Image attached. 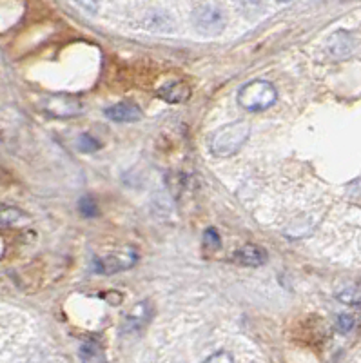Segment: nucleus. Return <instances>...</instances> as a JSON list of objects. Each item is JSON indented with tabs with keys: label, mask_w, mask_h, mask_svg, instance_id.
Returning <instances> with one entry per match:
<instances>
[{
	"label": "nucleus",
	"mask_w": 361,
	"mask_h": 363,
	"mask_svg": "<svg viewBox=\"0 0 361 363\" xmlns=\"http://www.w3.org/2000/svg\"><path fill=\"white\" fill-rule=\"evenodd\" d=\"M249 133L250 125L247 122H242V120L223 125L218 131H214L213 140H211V151L216 157H231L245 144V140L249 138Z\"/></svg>",
	"instance_id": "nucleus-1"
},
{
	"label": "nucleus",
	"mask_w": 361,
	"mask_h": 363,
	"mask_svg": "<svg viewBox=\"0 0 361 363\" xmlns=\"http://www.w3.org/2000/svg\"><path fill=\"white\" fill-rule=\"evenodd\" d=\"M278 99L274 86L267 80H252L245 84L238 93V104L247 111H263L271 108Z\"/></svg>",
	"instance_id": "nucleus-2"
},
{
	"label": "nucleus",
	"mask_w": 361,
	"mask_h": 363,
	"mask_svg": "<svg viewBox=\"0 0 361 363\" xmlns=\"http://www.w3.org/2000/svg\"><path fill=\"white\" fill-rule=\"evenodd\" d=\"M48 111L51 113L53 116H74L78 115V113L82 111V104L78 102L77 99H73V96H53V99L48 102Z\"/></svg>",
	"instance_id": "nucleus-3"
},
{
	"label": "nucleus",
	"mask_w": 361,
	"mask_h": 363,
	"mask_svg": "<svg viewBox=\"0 0 361 363\" xmlns=\"http://www.w3.org/2000/svg\"><path fill=\"white\" fill-rule=\"evenodd\" d=\"M106 116L113 122H138L142 118V111L138 106L131 102H120L106 109Z\"/></svg>",
	"instance_id": "nucleus-4"
},
{
	"label": "nucleus",
	"mask_w": 361,
	"mask_h": 363,
	"mask_svg": "<svg viewBox=\"0 0 361 363\" xmlns=\"http://www.w3.org/2000/svg\"><path fill=\"white\" fill-rule=\"evenodd\" d=\"M233 260L247 267H260L267 262V252L258 245H243L242 249L234 252Z\"/></svg>",
	"instance_id": "nucleus-5"
},
{
	"label": "nucleus",
	"mask_w": 361,
	"mask_h": 363,
	"mask_svg": "<svg viewBox=\"0 0 361 363\" xmlns=\"http://www.w3.org/2000/svg\"><path fill=\"white\" fill-rule=\"evenodd\" d=\"M196 24L200 26L204 31H220V29L223 28L222 13L214 8L201 9L196 15Z\"/></svg>",
	"instance_id": "nucleus-6"
},
{
	"label": "nucleus",
	"mask_w": 361,
	"mask_h": 363,
	"mask_svg": "<svg viewBox=\"0 0 361 363\" xmlns=\"http://www.w3.org/2000/svg\"><path fill=\"white\" fill-rule=\"evenodd\" d=\"M189 87L182 82H169L164 87H160V96L165 102L180 104L189 99Z\"/></svg>",
	"instance_id": "nucleus-7"
},
{
	"label": "nucleus",
	"mask_w": 361,
	"mask_h": 363,
	"mask_svg": "<svg viewBox=\"0 0 361 363\" xmlns=\"http://www.w3.org/2000/svg\"><path fill=\"white\" fill-rule=\"evenodd\" d=\"M26 218V215L17 207L9 206H0V227L15 225V223L22 222Z\"/></svg>",
	"instance_id": "nucleus-8"
},
{
	"label": "nucleus",
	"mask_w": 361,
	"mask_h": 363,
	"mask_svg": "<svg viewBox=\"0 0 361 363\" xmlns=\"http://www.w3.org/2000/svg\"><path fill=\"white\" fill-rule=\"evenodd\" d=\"M84 363H104V352L96 343H86L80 351Z\"/></svg>",
	"instance_id": "nucleus-9"
},
{
	"label": "nucleus",
	"mask_w": 361,
	"mask_h": 363,
	"mask_svg": "<svg viewBox=\"0 0 361 363\" xmlns=\"http://www.w3.org/2000/svg\"><path fill=\"white\" fill-rule=\"evenodd\" d=\"M338 298H340L341 301H345V303L361 307V284H357V285H354V287H350V289L343 291V293H341Z\"/></svg>",
	"instance_id": "nucleus-10"
},
{
	"label": "nucleus",
	"mask_w": 361,
	"mask_h": 363,
	"mask_svg": "<svg viewBox=\"0 0 361 363\" xmlns=\"http://www.w3.org/2000/svg\"><path fill=\"white\" fill-rule=\"evenodd\" d=\"M204 245H206V249H209V251L220 249L222 242H220V236H218L216 229H207L206 235H204Z\"/></svg>",
	"instance_id": "nucleus-11"
},
{
	"label": "nucleus",
	"mask_w": 361,
	"mask_h": 363,
	"mask_svg": "<svg viewBox=\"0 0 361 363\" xmlns=\"http://www.w3.org/2000/svg\"><path fill=\"white\" fill-rule=\"evenodd\" d=\"M78 147H80V151H87V153H91V151H96V149L100 147V142L95 140L91 135H82L80 138H78Z\"/></svg>",
	"instance_id": "nucleus-12"
},
{
	"label": "nucleus",
	"mask_w": 361,
	"mask_h": 363,
	"mask_svg": "<svg viewBox=\"0 0 361 363\" xmlns=\"http://www.w3.org/2000/svg\"><path fill=\"white\" fill-rule=\"evenodd\" d=\"M80 213H82L84 216H95L96 213H99L95 200L91 199V196H84V199L80 200Z\"/></svg>",
	"instance_id": "nucleus-13"
},
{
	"label": "nucleus",
	"mask_w": 361,
	"mask_h": 363,
	"mask_svg": "<svg viewBox=\"0 0 361 363\" xmlns=\"http://www.w3.org/2000/svg\"><path fill=\"white\" fill-rule=\"evenodd\" d=\"M204 363H234V359L229 352L220 351V352H214L213 356H209Z\"/></svg>",
	"instance_id": "nucleus-14"
},
{
	"label": "nucleus",
	"mask_w": 361,
	"mask_h": 363,
	"mask_svg": "<svg viewBox=\"0 0 361 363\" xmlns=\"http://www.w3.org/2000/svg\"><path fill=\"white\" fill-rule=\"evenodd\" d=\"M352 327H354L352 316H349V314H343V316L338 318V329H340L341 333H349Z\"/></svg>",
	"instance_id": "nucleus-15"
},
{
	"label": "nucleus",
	"mask_w": 361,
	"mask_h": 363,
	"mask_svg": "<svg viewBox=\"0 0 361 363\" xmlns=\"http://www.w3.org/2000/svg\"><path fill=\"white\" fill-rule=\"evenodd\" d=\"M262 4V0H242V6L245 11H256Z\"/></svg>",
	"instance_id": "nucleus-16"
},
{
	"label": "nucleus",
	"mask_w": 361,
	"mask_h": 363,
	"mask_svg": "<svg viewBox=\"0 0 361 363\" xmlns=\"http://www.w3.org/2000/svg\"><path fill=\"white\" fill-rule=\"evenodd\" d=\"M278 2H289V0H278Z\"/></svg>",
	"instance_id": "nucleus-17"
}]
</instances>
